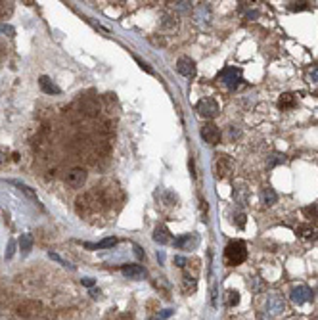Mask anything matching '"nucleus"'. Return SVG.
I'll return each mask as SVG.
<instances>
[{"label":"nucleus","mask_w":318,"mask_h":320,"mask_svg":"<svg viewBox=\"0 0 318 320\" xmlns=\"http://www.w3.org/2000/svg\"><path fill=\"white\" fill-rule=\"evenodd\" d=\"M224 259L230 266H238L247 259V246L242 240H232L224 249Z\"/></svg>","instance_id":"nucleus-1"},{"label":"nucleus","mask_w":318,"mask_h":320,"mask_svg":"<svg viewBox=\"0 0 318 320\" xmlns=\"http://www.w3.org/2000/svg\"><path fill=\"white\" fill-rule=\"evenodd\" d=\"M217 79H219L221 85H224V87L228 88V90H236V88L242 85V69L228 65V67H224L223 71L219 73Z\"/></svg>","instance_id":"nucleus-2"},{"label":"nucleus","mask_w":318,"mask_h":320,"mask_svg":"<svg viewBox=\"0 0 318 320\" xmlns=\"http://www.w3.org/2000/svg\"><path fill=\"white\" fill-rule=\"evenodd\" d=\"M196 112L203 117V119H213L219 115V104L215 98H201L196 105Z\"/></svg>","instance_id":"nucleus-3"},{"label":"nucleus","mask_w":318,"mask_h":320,"mask_svg":"<svg viewBox=\"0 0 318 320\" xmlns=\"http://www.w3.org/2000/svg\"><path fill=\"white\" fill-rule=\"evenodd\" d=\"M289 299H292V303L295 305L309 303V301H312V289H310L309 286H305V284L295 286V288L289 291Z\"/></svg>","instance_id":"nucleus-4"},{"label":"nucleus","mask_w":318,"mask_h":320,"mask_svg":"<svg viewBox=\"0 0 318 320\" xmlns=\"http://www.w3.org/2000/svg\"><path fill=\"white\" fill-rule=\"evenodd\" d=\"M267 312L272 314V316H280L286 312V301L284 297L278 296V294H271L267 297Z\"/></svg>","instance_id":"nucleus-5"},{"label":"nucleus","mask_w":318,"mask_h":320,"mask_svg":"<svg viewBox=\"0 0 318 320\" xmlns=\"http://www.w3.org/2000/svg\"><path fill=\"white\" fill-rule=\"evenodd\" d=\"M201 138L205 140L207 144L215 146L221 142V130H219V127H217L215 123H205L201 127Z\"/></svg>","instance_id":"nucleus-6"},{"label":"nucleus","mask_w":318,"mask_h":320,"mask_svg":"<svg viewBox=\"0 0 318 320\" xmlns=\"http://www.w3.org/2000/svg\"><path fill=\"white\" fill-rule=\"evenodd\" d=\"M121 272L127 276L128 280H142V278H146V274H148L142 264H123Z\"/></svg>","instance_id":"nucleus-7"},{"label":"nucleus","mask_w":318,"mask_h":320,"mask_svg":"<svg viewBox=\"0 0 318 320\" xmlns=\"http://www.w3.org/2000/svg\"><path fill=\"white\" fill-rule=\"evenodd\" d=\"M85 180H87V171L85 169L75 167L67 173V184L71 186V188H81V186L85 184Z\"/></svg>","instance_id":"nucleus-8"},{"label":"nucleus","mask_w":318,"mask_h":320,"mask_svg":"<svg viewBox=\"0 0 318 320\" xmlns=\"http://www.w3.org/2000/svg\"><path fill=\"white\" fill-rule=\"evenodd\" d=\"M176 71L184 75V77H194L196 75V64H194V60L188 56H182L178 58V62H176Z\"/></svg>","instance_id":"nucleus-9"},{"label":"nucleus","mask_w":318,"mask_h":320,"mask_svg":"<svg viewBox=\"0 0 318 320\" xmlns=\"http://www.w3.org/2000/svg\"><path fill=\"white\" fill-rule=\"evenodd\" d=\"M230 169H232V161L228 155H219V159L215 163V171L219 178H224V176L230 175Z\"/></svg>","instance_id":"nucleus-10"},{"label":"nucleus","mask_w":318,"mask_h":320,"mask_svg":"<svg viewBox=\"0 0 318 320\" xmlns=\"http://www.w3.org/2000/svg\"><path fill=\"white\" fill-rule=\"evenodd\" d=\"M198 244H199V238L196 236V234H186V236H182V238L175 240V246L180 249H194Z\"/></svg>","instance_id":"nucleus-11"},{"label":"nucleus","mask_w":318,"mask_h":320,"mask_svg":"<svg viewBox=\"0 0 318 320\" xmlns=\"http://www.w3.org/2000/svg\"><path fill=\"white\" fill-rule=\"evenodd\" d=\"M261 201H262V205L271 207V205H274V203L278 201V194L274 192L271 186H264L261 190Z\"/></svg>","instance_id":"nucleus-12"},{"label":"nucleus","mask_w":318,"mask_h":320,"mask_svg":"<svg viewBox=\"0 0 318 320\" xmlns=\"http://www.w3.org/2000/svg\"><path fill=\"white\" fill-rule=\"evenodd\" d=\"M39 85H40V90H42V92H46V94H60V92H62V88L58 87V85H54L52 81L48 79L46 75H42V77H40Z\"/></svg>","instance_id":"nucleus-13"},{"label":"nucleus","mask_w":318,"mask_h":320,"mask_svg":"<svg viewBox=\"0 0 318 320\" xmlns=\"http://www.w3.org/2000/svg\"><path fill=\"white\" fill-rule=\"evenodd\" d=\"M153 240L159 242V244H169L171 242V236H169V230H167V226H157L155 228V232H153Z\"/></svg>","instance_id":"nucleus-14"},{"label":"nucleus","mask_w":318,"mask_h":320,"mask_svg":"<svg viewBox=\"0 0 318 320\" xmlns=\"http://www.w3.org/2000/svg\"><path fill=\"white\" fill-rule=\"evenodd\" d=\"M117 244V238H103L102 242H98V244H85V248L88 249H108V248H113Z\"/></svg>","instance_id":"nucleus-15"},{"label":"nucleus","mask_w":318,"mask_h":320,"mask_svg":"<svg viewBox=\"0 0 318 320\" xmlns=\"http://www.w3.org/2000/svg\"><path fill=\"white\" fill-rule=\"evenodd\" d=\"M278 105L282 112H286V110H292L295 105V96L294 94H289V92H286V94H282L278 100Z\"/></svg>","instance_id":"nucleus-16"},{"label":"nucleus","mask_w":318,"mask_h":320,"mask_svg":"<svg viewBox=\"0 0 318 320\" xmlns=\"http://www.w3.org/2000/svg\"><path fill=\"white\" fill-rule=\"evenodd\" d=\"M33 244H35V240H33V234H21V240H19V249H21V253H23V255H27V253L31 251Z\"/></svg>","instance_id":"nucleus-17"},{"label":"nucleus","mask_w":318,"mask_h":320,"mask_svg":"<svg viewBox=\"0 0 318 320\" xmlns=\"http://www.w3.org/2000/svg\"><path fill=\"white\" fill-rule=\"evenodd\" d=\"M8 182H10V184L17 186V188H19V190H21V192H23L25 196H27V198H31V200L37 201V194L33 192V190H31V188H29L27 184H23V182H19V180H8Z\"/></svg>","instance_id":"nucleus-18"},{"label":"nucleus","mask_w":318,"mask_h":320,"mask_svg":"<svg viewBox=\"0 0 318 320\" xmlns=\"http://www.w3.org/2000/svg\"><path fill=\"white\" fill-rule=\"evenodd\" d=\"M226 303H228V307H236V305L240 303V294L238 291L228 289V291H226Z\"/></svg>","instance_id":"nucleus-19"},{"label":"nucleus","mask_w":318,"mask_h":320,"mask_svg":"<svg viewBox=\"0 0 318 320\" xmlns=\"http://www.w3.org/2000/svg\"><path fill=\"white\" fill-rule=\"evenodd\" d=\"M307 81H309L312 87H318V65H312L307 73Z\"/></svg>","instance_id":"nucleus-20"},{"label":"nucleus","mask_w":318,"mask_h":320,"mask_svg":"<svg viewBox=\"0 0 318 320\" xmlns=\"http://www.w3.org/2000/svg\"><path fill=\"white\" fill-rule=\"evenodd\" d=\"M234 200H236V203H240V205L246 203V188H244V186H240V188L234 190Z\"/></svg>","instance_id":"nucleus-21"},{"label":"nucleus","mask_w":318,"mask_h":320,"mask_svg":"<svg viewBox=\"0 0 318 320\" xmlns=\"http://www.w3.org/2000/svg\"><path fill=\"white\" fill-rule=\"evenodd\" d=\"M307 8H309V2H289L287 4V10H292V12H301Z\"/></svg>","instance_id":"nucleus-22"},{"label":"nucleus","mask_w":318,"mask_h":320,"mask_svg":"<svg viewBox=\"0 0 318 320\" xmlns=\"http://www.w3.org/2000/svg\"><path fill=\"white\" fill-rule=\"evenodd\" d=\"M0 33L6 35V37H14V35H16V29L8 23H0Z\"/></svg>","instance_id":"nucleus-23"},{"label":"nucleus","mask_w":318,"mask_h":320,"mask_svg":"<svg viewBox=\"0 0 318 320\" xmlns=\"http://www.w3.org/2000/svg\"><path fill=\"white\" fill-rule=\"evenodd\" d=\"M299 234L305 236V238H316L318 232L316 230H312V228H299Z\"/></svg>","instance_id":"nucleus-24"},{"label":"nucleus","mask_w":318,"mask_h":320,"mask_svg":"<svg viewBox=\"0 0 318 320\" xmlns=\"http://www.w3.org/2000/svg\"><path fill=\"white\" fill-rule=\"evenodd\" d=\"M6 12L12 14V4L10 2H0V16H6Z\"/></svg>","instance_id":"nucleus-25"},{"label":"nucleus","mask_w":318,"mask_h":320,"mask_svg":"<svg viewBox=\"0 0 318 320\" xmlns=\"http://www.w3.org/2000/svg\"><path fill=\"white\" fill-rule=\"evenodd\" d=\"M234 224H238L240 228H244V226H246V215H244V213H238V215L234 217Z\"/></svg>","instance_id":"nucleus-26"},{"label":"nucleus","mask_w":318,"mask_h":320,"mask_svg":"<svg viewBox=\"0 0 318 320\" xmlns=\"http://www.w3.org/2000/svg\"><path fill=\"white\" fill-rule=\"evenodd\" d=\"M48 255H50V259H54V261H58V263H60V264H64V266H69V269H73L71 264L67 263V261H64V259H62V257L58 255V253H52V251H50Z\"/></svg>","instance_id":"nucleus-27"},{"label":"nucleus","mask_w":318,"mask_h":320,"mask_svg":"<svg viewBox=\"0 0 318 320\" xmlns=\"http://www.w3.org/2000/svg\"><path fill=\"white\" fill-rule=\"evenodd\" d=\"M14 251H16V242H10L8 251H6V259H12V257H14Z\"/></svg>","instance_id":"nucleus-28"},{"label":"nucleus","mask_w":318,"mask_h":320,"mask_svg":"<svg viewBox=\"0 0 318 320\" xmlns=\"http://www.w3.org/2000/svg\"><path fill=\"white\" fill-rule=\"evenodd\" d=\"M136 62H138V65H140V67H142L144 71L146 73H150V75H153V69H151L150 65L146 64V62H142V60H138V58H136Z\"/></svg>","instance_id":"nucleus-29"},{"label":"nucleus","mask_w":318,"mask_h":320,"mask_svg":"<svg viewBox=\"0 0 318 320\" xmlns=\"http://www.w3.org/2000/svg\"><path fill=\"white\" fill-rule=\"evenodd\" d=\"M284 161H286L284 159V155H272V159L269 161V165L272 167V165H276V163H284Z\"/></svg>","instance_id":"nucleus-30"},{"label":"nucleus","mask_w":318,"mask_h":320,"mask_svg":"<svg viewBox=\"0 0 318 320\" xmlns=\"http://www.w3.org/2000/svg\"><path fill=\"white\" fill-rule=\"evenodd\" d=\"M186 263H188V261H186L184 257H175V264H176V266H186Z\"/></svg>","instance_id":"nucleus-31"},{"label":"nucleus","mask_w":318,"mask_h":320,"mask_svg":"<svg viewBox=\"0 0 318 320\" xmlns=\"http://www.w3.org/2000/svg\"><path fill=\"white\" fill-rule=\"evenodd\" d=\"M83 284L88 286V288H92L94 286V278H83Z\"/></svg>","instance_id":"nucleus-32"},{"label":"nucleus","mask_w":318,"mask_h":320,"mask_svg":"<svg viewBox=\"0 0 318 320\" xmlns=\"http://www.w3.org/2000/svg\"><path fill=\"white\" fill-rule=\"evenodd\" d=\"M171 314H173V311H171V309H167V311H163L161 314H159V318H169Z\"/></svg>","instance_id":"nucleus-33"},{"label":"nucleus","mask_w":318,"mask_h":320,"mask_svg":"<svg viewBox=\"0 0 318 320\" xmlns=\"http://www.w3.org/2000/svg\"><path fill=\"white\" fill-rule=\"evenodd\" d=\"M135 253H136V255H138V257H140V259H142V257H144V253H142V249L138 248V246H135Z\"/></svg>","instance_id":"nucleus-34"},{"label":"nucleus","mask_w":318,"mask_h":320,"mask_svg":"<svg viewBox=\"0 0 318 320\" xmlns=\"http://www.w3.org/2000/svg\"><path fill=\"white\" fill-rule=\"evenodd\" d=\"M0 163H2V152H0Z\"/></svg>","instance_id":"nucleus-35"}]
</instances>
